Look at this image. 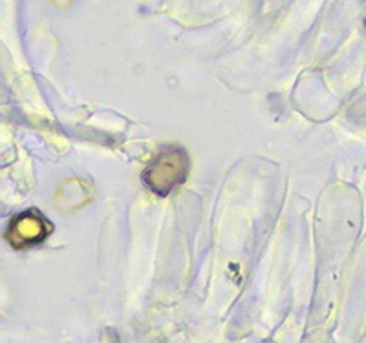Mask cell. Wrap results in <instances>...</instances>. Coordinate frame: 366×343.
Wrapping results in <instances>:
<instances>
[{
  "label": "cell",
  "instance_id": "obj_2",
  "mask_svg": "<svg viewBox=\"0 0 366 343\" xmlns=\"http://www.w3.org/2000/svg\"><path fill=\"white\" fill-rule=\"evenodd\" d=\"M51 232L54 223L39 210L29 208L9 220L6 240L13 248H29L44 243Z\"/></svg>",
  "mask_w": 366,
  "mask_h": 343
},
{
  "label": "cell",
  "instance_id": "obj_1",
  "mask_svg": "<svg viewBox=\"0 0 366 343\" xmlns=\"http://www.w3.org/2000/svg\"><path fill=\"white\" fill-rule=\"evenodd\" d=\"M189 168H191V159L183 146H162L154 159L143 170V183L154 195L167 198L185 183Z\"/></svg>",
  "mask_w": 366,
  "mask_h": 343
}]
</instances>
